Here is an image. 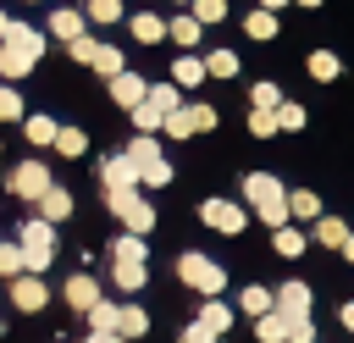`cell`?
I'll use <instances>...</instances> for the list:
<instances>
[{
  "mask_svg": "<svg viewBox=\"0 0 354 343\" xmlns=\"http://www.w3.org/2000/svg\"><path fill=\"white\" fill-rule=\"evenodd\" d=\"M127 11H122V0H88L83 6V22H100V28H111V22H122Z\"/></svg>",
  "mask_w": 354,
  "mask_h": 343,
  "instance_id": "35",
  "label": "cell"
},
{
  "mask_svg": "<svg viewBox=\"0 0 354 343\" xmlns=\"http://www.w3.org/2000/svg\"><path fill=\"white\" fill-rule=\"evenodd\" d=\"M254 337H260V343H288V321H282V310H266V315L254 321Z\"/></svg>",
  "mask_w": 354,
  "mask_h": 343,
  "instance_id": "34",
  "label": "cell"
},
{
  "mask_svg": "<svg viewBox=\"0 0 354 343\" xmlns=\"http://www.w3.org/2000/svg\"><path fill=\"white\" fill-rule=\"evenodd\" d=\"M88 326H94V332H111V337H116V304H111V299H100V304L88 310Z\"/></svg>",
  "mask_w": 354,
  "mask_h": 343,
  "instance_id": "44",
  "label": "cell"
},
{
  "mask_svg": "<svg viewBox=\"0 0 354 343\" xmlns=\"http://www.w3.org/2000/svg\"><path fill=\"white\" fill-rule=\"evenodd\" d=\"M111 282H116L122 293H138V288L149 282V271H144V266H111Z\"/></svg>",
  "mask_w": 354,
  "mask_h": 343,
  "instance_id": "39",
  "label": "cell"
},
{
  "mask_svg": "<svg viewBox=\"0 0 354 343\" xmlns=\"http://www.w3.org/2000/svg\"><path fill=\"white\" fill-rule=\"evenodd\" d=\"M304 232H310V243H321V249H343V238H348L354 227H348L343 216H315Z\"/></svg>",
  "mask_w": 354,
  "mask_h": 343,
  "instance_id": "12",
  "label": "cell"
},
{
  "mask_svg": "<svg viewBox=\"0 0 354 343\" xmlns=\"http://www.w3.org/2000/svg\"><path fill=\"white\" fill-rule=\"evenodd\" d=\"M160 133H166V138H194V122H188V105H177V111H171V116L160 122Z\"/></svg>",
  "mask_w": 354,
  "mask_h": 343,
  "instance_id": "43",
  "label": "cell"
},
{
  "mask_svg": "<svg viewBox=\"0 0 354 343\" xmlns=\"http://www.w3.org/2000/svg\"><path fill=\"white\" fill-rule=\"evenodd\" d=\"M50 33H55L61 44H72V39H83V33H88V22H83V11L61 6V11H50Z\"/></svg>",
  "mask_w": 354,
  "mask_h": 343,
  "instance_id": "16",
  "label": "cell"
},
{
  "mask_svg": "<svg viewBox=\"0 0 354 343\" xmlns=\"http://www.w3.org/2000/svg\"><path fill=\"white\" fill-rule=\"evenodd\" d=\"M11 304L28 315V310H44L50 304V288L39 282V277H11Z\"/></svg>",
  "mask_w": 354,
  "mask_h": 343,
  "instance_id": "13",
  "label": "cell"
},
{
  "mask_svg": "<svg viewBox=\"0 0 354 343\" xmlns=\"http://www.w3.org/2000/svg\"><path fill=\"white\" fill-rule=\"evenodd\" d=\"M144 254H149V249H144V238H133V232H122V238L111 243V260H116V266H144Z\"/></svg>",
  "mask_w": 354,
  "mask_h": 343,
  "instance_id": "31",
  "label": "cell"
},
{
  "mask_svg": "<svg viewBox=\"0 0 354 343\" xmlns=\"http://www.w3.org/2000/svg\"><path fill=\"white\" fill-rule=\"evenodd\" d=\"M177 282H188V288L205 293V299H221V288H227V266L210 260V254H199V249H188V254H177Z\"/></svg>",
  "mask_w": 354,
  "mask_h": 343,
  "instance_id": "3",
  "label": "cell"
},
{
  "mask_svg": "<svg viewBox=\"0 0 354 343\" xmlns=\"http://www.w3.org/2000/svg\"><path fill=\"white\" fill-rule=\"evenodd\" d=\"M243 210L254 216V221H266L271 232L277 227H288V183L277 177V172H243Z\"/></svg>",
  "mask_w": 354,
  "mask_h": 343,
  "instance_id": "1",
  "label": "cell"
},
{
  "mask_svg": "<svg viewBox=\"0 0 354 343\" xmlns=\"http://www.w3.org/2000/svg\"><path fill=\"white\" fill-rule=\"evenodd\" d=\"M66 216H72V194L50 183V194L39 199V221H50V227H55V221H66Z\"/></svg>",
  "mask_w": 354,
  "mask_h": 343,
  "instance_id": "23",
  "label": "cell"
},
{
  "mask_svg": "<svg viewBox=\"0 0 354 343\" xmlns=\"http://www.w3.org/2000/svg\"><path fill=\"white\" fill-rule=\"evenodd\" d=\"M337 321H343V326L354 332V299H343V304H337Z\"/></svg>",
  "mask_w": 354,
  "mask_h": 343,
  "instance_id": "51",
  "label": "cell"
},
{
  "mask_svg": "<svg viewBox=\"0 0 354 343\" xmlns=\"http://www.w3.org/2000/svg\"><path fill=\"white\" fill-rule=\"evenodd\" d=\"M271 249H277V254H282V260H299V254H304V249H310V232H304V227H293V221H288V227H277V232H271Z\"/></svg>",
  "mask_w": 354,
  "mask_h": 343,
  "instance_id": "18",
  "label": "cell"
},
{
  "mask_svg": "<svg viewBox=\"0 0 354 343\" xmlns=\"http://www.w3.org/2000/svg\"><path fill=\"white\" fill-rule=\"evenodd\" d=\"M315 216H326L321 194H315V188H288V221H293V227H310Z\"/></svg>",
  "mask_w": 354,
  "mask_h": 343,
  "instance_id": "10",
  "label": "cell"
},
{
  "mask_svg": "<svg viewBox=\"0 0 354 343\" xmlns=\"http://www.w3.org/2000/svg\"><path fill=\"white\" fill-rule=\"evenodd\" d=\"M271 304H277L282 315H310V310H315V288H310L304 277H288V282L271 288Z\"/></svg>",
  "mask_w": 354,
  "mask_h": 343,
  "instance_id": "7",
  "label": "cell"
},
{
  "mask_svg": "<svg viewBox=\"0 0 354 343\" xmlns=\"http://www.w3.org/2000/svg\"><path fill=\"white\" fill-rule=\"evenodd\" d=\"M105 210L133 232V238H149L155 232V205L144 188H105Z\"/></svg>",
  "mask_w": 354,
  "mask_h": 343,
  "instance_id": "2",
  "label": "cell"
},
{
  "mask_svg": "<svg viewBox=\"0 0 354 343\" xmlns=\"http://www.w3.org/2000/svg\"><path fill=\"white\" fill-rule=\"evenodd\" d=\"M293 6H304V11H321V6H326V0H293Z\"/></svg>",
  "mask_w": 354,
  "mask_h": 343,
  "instance_id": "55",
  "label": "cell"
},
{
  "mask_svg": "<svg viewBox=\"0 0 354 343\" xmlns=\"http://www.w3.org/2000/svg\"><path fill=\"white\" fill-rule=\"evenodd\" d=\"M149 332V310H138V304H116V337L127 343V337H144Z\"/></svg>",
  "mask_w": 354,
  "mask_h": 343,
  "instance_id": "21",
  "label": "cell"
},
{
  "mask_svg": "<svg viewBox=\"0 0 354 343\" xmlns=\"http://www.w3.org/2000/svg\"><path fill=\"white\" fill-rule=\"evenodd\" d=\"M144 100H149L160 116H171V111L183 105V89H177V83H149V94H144Z\"/></svg>",
  "mask_w": 354,
  "mask_h": 343,
  "instance_id": "33",
  "label": "cell"
},
{
  "mask_svg": "<svg viewBox=\"0 0 354 343\" xmlns=\"http://www.w3.org/2000/svg\"><path fill=\"white\" fill-rule=\"evenodd\" d=\"M188 122H194V133H210L221 116H216V105H205V100H188Z\"/></svg>",
  "mask_w": 354,
  "mask_h": 343,
  "instance_id": "42",
  "label": "cell"
},
{
  "mask_svg": "<svg viewBox=\"0 0 354 343\" xmlns=\"http://www.w3.org/2000/svg\"><path fill=\"white\" fill-rule=\"evenodd\" d=\"M100 183H105V188H138V166L116 149V155H105V160H100Z\"/></svg>",
  "mask_w": 354,
  "mask_h": 343,
  "instance_id": "11",
  "label": "cell"
},
{
  "mask_svg": "<svg viewBox=\"0 0 354 343\" xmlns=\"http://www.w3.org/2000/svg\"><path fill=\"white\" fill-rule=\"evenodd\" d=\"M249 138H277V116L271 111H249Z\"/></svg>",
  "mask_w": 354,
  "mask_h": 343,
  "instance_id": "46",
  "label": "cell"
},
{
  "mask_svg": "<svg viewBox=\"0 0 354 343\" xmlns=\"http://www.w3.org/2000/svg\"><path fill=\"white\" fill-rule=\"evenodd\" d=\"M50 166L44 160H22V166H11V177H6V188L17 194V199H28V205H39L44 194H50Z\"/></svg>",
  "mask_w": 354,
  "mask_h": 343,
  "instance_id": "5",
  "label": "cell"
},
{
  "mask_svg": "<svg viewBox=\"0 0 354 343\" xmlns=\"http://www.w3.org/2000/svg\"><path fill=\"white\" fill-rule=\"evenodd\" d=\"M6 44H17V50H28L33 61L44 55V33H39V28H22V22H11V28H6Z\"/></svg>",
  "mask_w": 354,
  "mask_h": 343,
  "instance_id": "27",
  "label": "cell"
},
{
  "mask_svg": "<svg viewBox=\"0 0 354 343\" xmlns=\"http://www.w3.org/2000/svg\"><path fill=\"white\" fill-rule=\"evenodd\" d=\"M177 343H216V337H210V332H199V326H183V332H177Z\"/></svg>",
  "mask_w": 354,
  "mask_h": 343,
  "instance_id": "50",
  "label": "cell"
},
{
  "mask_svg": "<svg viewBox=\"0 0 354 343\" xmlns=\"http://www.w3.org/2000/svg\"><path fill=\"white\" fill-rule=\"evenodd\" d=\"M288 321V343H315V315H282Z\"/></svg>",
  "mask_w": 354,
  "mask_h": 343,
  "instance_id": "45",
  "label": "cell"
},
{
  "mask_svg": "<svg viewBox=\"0 0 354 343\" xmlns=\"http://www.w3.org/2000/svg\"><path fill=\"white\" fill-rule=\"evenodd\" d=\"M88 343H122V337H111V332H88Z\"/></svg>",
  "mask_w": 354,
  "mask_h": 343,
  "instance_id": "54",
  "label": "cell"
},
{
  "mask_svg": "<svg viewBox=\"0 0 354 343\" xmlns=\"http://www.w3.org/2000/svg\"><path fill=\"white\" fill-rule=\"evenodd\" d=\"M144 94H149V83H144L138 72H116V77H111V100H116L122 111H133Z\"/></svg>",
  "mask_w": 354,
  "mask_h": 343,
  "instance_id": "15",
  "label": "cell"
},
{
  "mask_svg": "<svg viewBox=\"0 0 354 343\" xmlns=\"http://www.w3.org/2000/svg\"><path fill=\"white\" fill-rule=\"evenodd\" d=\"M94 50H100V39H88V33H83V39H72V44H66V55H72V61H83V66H88V61H94Z\"/></svg>",
  "mask_w": 354,
  "mask_h": 343,
  "instance_id": "49",
  "label": "cell"
},
{
  "mask_svg": "<svg viewBox=\"0 0 354 343\" xmlns=\"http://www.w3.org/2000/svg\"><path fill=\"white\" fill-rule=\"evenodd\" d=\"M17 249H22V277H39L50 260H55V227L50 221H22V232H17Z\"/></svg>",
  "mask_w": 354,
  "mask_h": 343,
  "instance_id": "4",
  "label": "cell"
},
{
  "mask_svg": "<svg viewBox=\"0 0 354 343\" xmlns=\"http://www.w3.org/2000/svg\"><path fill=\"white\" fill-rule=\"evenodd\" d=\"M166 183H171V160H166V155L149 160V166L138 172V188H166Z\"/></svg>",
  "mask_w": 354,
  "mask_h": 343,
  "instance_id": "41",
  "label": "cell"
},
{
  "mask_svg": "<svg viewBox=\"0 0 354 343\" xmlns=\"http://www.w3.org/2000/svg\"><path fill=\"white\" fill-rule=\"evenodd\" d=\"M127 28H133L138 44H160V39H166V17H155V11H133Z\"/></svg>",
  "mask_w": 354,
  "mask_h": 343,
  "instance_id": "20",
  "label": "cell"
},
{
  "mask_svg": "<svg viewBox=\"0 0 354 343\" xmlns=\"http://www.w3.org/2000/svg\"><path fill=\"white\" fill-rule=\"evenodd\" d=\"M6 28H11V17H6V11H0V39H6Z\"/></svg>",
  "mask_w": 354,
  "mask_h": 343,
  "instance_id": "56",
  "label": "cell"
},
{
  "mask_svg": "<svg viewBox=\"0 0 354 343\" xmlns=\"http://www.w3.org/2000/svg\"><path fill=\"white\" fill-rule=\"evenodd\" d=\"M282 100H288V94H282V89L271 83V77H260V83H249V111H277Z\"/></svg>",
  "mask_w": 354,
  "mask_h": 343,
  "instance_id": "29",
  "label": "cell"
},
{
  "mask_svg": "<svg viewBox=\"0 0 354 343\" xmlns=\"http://www.w3.org/2000/svg\"><path fill=\"white\" fill-rule=\"evenodd\" d=\"M171 83H177V89H199V83H205V61H199V50H183V55L171 61Z\"/></svg>",
  "mask_w": 354,
  "mask_h": 343,
  "instance_id": "17",
  "label": "cell"
},
{
  "mask_svg": "<svg viewBox=\"0 0 354 343\" xmlns=\"http://www.w3.org/2000/svg\"><path fill=\"white\" fill-rule=\"evenodd\" d=\"M0 277H22V249L17 243H0Z\"/></svg>",
  "mask_w": 354,
  "mask_h": 343,
  "instance_id": "48",
  "label": "cell"
},
{
  "mask_svg": "<svg viewBox=\"0 0 354 343\" xmlns=\"http://www.w3.org/2000/svg\"><path fill=\"white\" fill-rule=\"evenodd\" d=\"M33 66H39V61H33L28 50H17V44H6V39H0V77H6V83H17V77H28Z\"/></svg>",
  "mask_w": 354,
  "mask_h": 343,
  "instance_id": "19",
  "label": "cell"
},
{
  "mask_svg": "<svg viewBox=\"0 0 354 343\" xmlns=\"http://www.w3.org/2000/svg\"><path fill=\"white\" fill-rule=\"evenodd\" d=\"M337 254H343V260H348V266H354V232H348V238H343V249H337Z\"/></svg>",
  "mask_w": 354,
  "mask_h": 343,
  "instance_id": "53",
  "label": "cell"
},
{
  "mask_svg": "<svg viewBox=\"0 0 354 343\" xmlns=\"http://www.w3.org/2000/svg\"><path fill=\"white\" fill-rule=\"evenodd\" d=\"M55 127H61V122H50V116H28V122H22V138L44 149V144H55Z\"/></svg>",
  "mask_w": 354,
  "mask_h": 343,
  "instance_id": "36",
  "label": "cell"
},
{
  "mask_svg": "<svg viewBox=\"0 0 354 343\" xmlns=\"http://www.w3.org/2000/svg\"><path fill=\"white\" fill-rule=\"evenodd\" d=\"M127 116H133V127H138V133H160V122H166V116H160V111H155L149 100H138V105H133Z\"/></svg>",
  "mask_w": 354,
  "mask_h": 343,
  "instance_id": "40",
  "label": "cell"
},
{
  "mask_svg": "<svg viewBox=\"0 0 354 343\" xmlns=\"http://www.w3.org/2000/svg\"><path fill=\"white\" fill-rule=\"evenodd\" d=\"M199 33H205V28H199V22L188 17V11L166 22V39H171V44H183V50H199Z\"/></svg>",
  "mask_w": 354,
  "mask_h": 343,
  "instance_id": "25",
  "label": "cell"
},
{
  "mask_svg": "<svg viewBox=\"0 0 354 343\" xmlns=\"http://www.w3.org/2000/svg\"><path fill=\"white\" fill-rule=\"evenodd\" d=\"M232 321H238V310H232V304H221V299H205V304H199V315H194V326H199V332H210L216 343L232 332Z\"/></svg>",
  "mask_w": 354,
  "mask_h": 343,
  "instance_id": "9",
  "label": "cell"
},
{
  "mask_svg": "<svg viewBox=\"0 0 354 343\" xmlns=\"http://www.w3.org/2000/svg\"><path fill=\"white\" fill-rule=\"evenodd\" d=\"M271 116H277V133H304V122H310V111H304L299 100H282Z\"/></svg>",
  "mask_w": 354,
  "mask_h": 343,
  "instance_id": "30",
  "label": "cell"
},
{
  "mask_svg": "<svg viewBox=\"0 0 354 343\" xmlns=\"http://www.w3.org/2000/svg\"><path fill=\"white\" fill-rule=\"evenodd\" d=\"M238 310H243V315H254V321H260V315H266V310H277V304H271V288H266V282H249V288H243V293H238Z\"/></svg>",
  "mask_w": 354,
  "mask_h": 343,
  "instance_id": "26",
  "label": "cell"
},
{
  "mask_svg": "<svg viewBox=\"0 0 354 343\" xmlns=\"http://www.w3.org/2000/svg\"><path fill=\"white\" fill-rule=\"evenodd\" d=\"M277 28H282V22H277L271 11H260V6H254V11H243V33H249L254 44H266V39H277Z\"/></svg>",
  "mask_w": 354,
  "mask_h": 343,
  "instance_id": "24",
  "label": "cell"
},
{
  "mask_svg": "<svg viewBox=\"0 0 354 343\" xmlns=\"http://www.w3.org/2000/svg\"><path fill=\"white\" fill-rule=\"evenodd\" d=\"M177 6H188V0H177Z\"/></svg>",
  "mask_w": 354,
  "mask_h": 343,
  "instance_id": "57",
  "label": "cell"
},
{
  "mask_svg": "<svg viewBox=\"0 0 354 343\" xmlns=\"http://www.w3.org/2000/svg\"><path fill=\"white\" fill-rule=\"evenodd\" d=\"M122 155H127V160H133V166H138V172H144V166H149V160H160V138H155V133H133V138H127V149H122Z\"/></svg>",
  "mask_w": 354,
  "mask_h": 343,
  "instance_id": "22",
  "label": "cell"
},
{
  "mask_svg": "<svg viewBox=\"0 0 354 343\" xmlns=\"http://www.w3.org/2000/svg\"><path fill=\"white\" fill-rule=\"evenodd\" d=\"M61 299H66V310H77V315H88L105 293H100V282L88 277V271H77V277H66V288H61Z\"/></svg>",
  "mask_w": 354,
  "mask_h": 343,
  "instance_id": "8",
  "label": "cell"
},
{
  "mask_svg": "<svg viewBox=\"0 0 354 343\" xmlns=\"http://www.w3.org/2000/svg\"><path fill=\"white\" fill-rule=\"evenodd\" d=\"M55 149H61L66 160H77V155L88 149V133H83V127H55Z\"/></svg>",
  "mask_w": 354,
  "mask_h": 343,
  "instance_id": "37",
  "label": "cell"
},
{
  "mask_svg": "<svg viewBox=\"0 0 354 343\" xmlns=\"http://www.w3.org/2000/svg\"><path fill=\"white\" fill-rule=\"evenodd\" d=\"M199 221H205L210 232H227V238H238V232L249 227V210H243L238 199H205V205H199Z\"/></svg>",
  "mask_w": 354,
  "mask_h": 343,
  "instance_id": "6",
  "label": "cell"
},
{
  "mask_svg": "<svg viewBox=\"0 0 354 343\" xmlns=\"http://www.w3.org/2000/svg\"><path fill=\"white\" fill-rule=\"evenodd\" d=\"M0 122H22V94H17L11 83L0 89Z\"/></svg>",
  "mask_w": 354,
  "mask_h": 343,
  "instance_id": "47",
  "label": "cell"
},
{
  "mask_svg": "<svg viewBox=\"0 0 354 343\" xmlns=\"http://www.w3.org/2000/svg\"><path fill=\"white\" fill-rule=\"evenodd\" d=\"M282 6H293V0H260V11H271V17H277Z\"/></svg>",
  "mask_w": 354,
  "mask_h": 343,
  "instance_id": "52",
  "label": "cell"
},
{
  "mask_svg": "<svg viewBox=\"0 0 354 343\" xmlns=\"http://www.w3.org/2000/svg\"><path fill=\"white\" fill-rule=\"evenodd\" d=\"M205 77H238V50H205Z\"/></svg>",
  "mask_w": 354,
  "mask_h": 343,
  "instance_id": "28",
  "label": "cell"
},
{
  "mask_svg": "<svg viewBox=\"0 0 354 343\" xmlns=\"http://www.w3.org/2000/svg\"><path fill=\"white\" fill-rule=\"evenodd\" d=\"M188 17H194L199 28H216V22L227 17V0H188Z\"/></svg>",
  "mask_w": 354,
  "mask_h": 343,
  "instance_id": "38",
  "label": "cell"
},
{
  "mask_svg": "<svg viewBox=\"0 0 354 343\" xmlns=\"http://www.w3.org/2000/svg\"><path fill=\"white\" fill-rule=\"evenodd\" d=\"M88 66H94V72H100V77H105V83H111V77H116V72H127V61H122V50H116V44H100V50H94V61H88Z\"/></svg>",
  "mask_w": 354,
  "mask_h": 343,
  "instance_id": "32",
  "label": "cell"
},
{
  "mask_svg": "<svg viewBox=\"0 0 354 343\" xmlns=\"http://www.w3.org/2000/svg\"><path fill=\"white\" fill-rule=\"evenodd\" d=\"M304 72H310L315 83H337V77H343V55L321 44V50H310V55H304Z\"/></svg>",
  "mask_w": 354,
  "mask_h": 343,
  "instance_id": "14",
  "label": "cell"
}]
</instances>
